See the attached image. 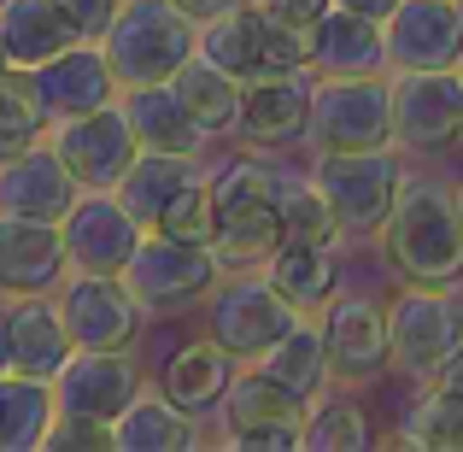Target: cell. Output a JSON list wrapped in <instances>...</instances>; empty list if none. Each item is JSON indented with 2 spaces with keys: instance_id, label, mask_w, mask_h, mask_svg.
<instances>
[{
  "instance_id": "obj_1",
  "label": "cell",
  "mask_w": 463,
  "mask_h": 452,
  "mask_svg": "<svg viewBox=\"0 0 463 452\" xmlns=\"http://www.w3.org/2000/svg\"><path fill=\"white\" fill-rule=\"evenodd\" d=\"M382 253L417 288H463V194L440 177H405L382 224Z\"/></svg>"
},
{
  "instance_id": "obj_2",
  "label": "cell",
  "mask_w": 463,
  "mask_h": 452,
  "mask_svg": "<svg viewBox=\"0 0 463 452\" xmlns=\"http://www.w3.org/2000/svg\"><path fill=\"white\" fill-rule=\"evenodd\" d=\"M100 47L118 71V89H147V82H170L200 53V24L176 0H124Z\"/></svg>"
},
{
  "instance_id": "obj_3",
  "label": "cell",
  "mask_w": 463,
  "mask_h": 452,
  "mask_svg": "<svg viewBox=\"0 0 463 452\" xmlns=\"http://www.w3.org/2000/svg\"><path fill=\"white\" fill-rule=\"evenodd\" d=\"M212 206H217V253L229 271L264 264V253L282 241V170L264 159H229L212 170Z\"/></svg>"
},
{
  "instance_id": "obj_4",
  "label": "cell",
  "mask_w": 463,
  "mask_h": 452,
  "mask_svg": "<svg viewBox=\"0 0 463 452\" xmlns=\"http://www.w3.org/2000/svg\"><path fill=\"white\" fill-rule=\"evenodd\" d=\"M306 141H311V153L393 148V77H387V71L317 77Z\"/></svg>"
},
{
  "instance_id": "obj_5",
  "label": "cell",
  "mask_w": 463,
  "mask_h": 452,
  "mask_svg": "<svg viewBox=\"0 0 463 452\" xmlns=\"http://www.w3.org/2000/svg\"><path fill=\"white\" fill-rule=\"evenodd\" d=\"M200 59L223 65L229 77H241V82H252V77H282V71H311L306 30L282 24L276 12H264L259 0L205 18L200 24Z\"/></svg>"
},
{
  "instance_id": "obj_6",
  "label": "cell",
  "mask_w": 463,
  "mask_h": 452,
  "mask_svg": "<svg viewBox=\"0 0 463 452\" xmlns=\"http://www.w3.org/2000/svg\"><path fill=\"white\" fill-rule=\"evenodd\" d=\"M299 305L288 294H276L264 271H223V283L205 294V335L229 352L235 364H259L288 329L299 323Z\"/></svg>"
},
{
  "instance_id": "obj_7",
  "label": "cell",
  "mask_w": 463,
  "mask_h": 452,
  "mask_svg": "<svg viewBox=\"0 0 463 452\" xmlns=\"http://www.w3.org/2000/svg\"><path fill=\"white\" fill-rule=\"evenodd\" d=\"M223 253L217 247H200V241H176L165 229H147L136 247V259L124 264V283L129 294L141 300L147 317H176L188 305H205L217 283H223Z\"/></svg>"
},
{
  "instance_id": "obj_8",
  "label": "cell",
  "mask_w": 463,
  "mask_h": 452,
  "mask_svg": "<svg viewBox=\"0 0 463 452\" xmlns=\"http://www.w3.org/2000/svg\"><path fill=\"white\" fill-rule=\"evenodd\" d=\"M405 159L399 148H358V153H317L311 182L328 194L346 236H382L399 188H405Z\"/></svg>"
},
{
  "instance_id": "obj_9",
  "label": "cell",
  "mask_w": 463,
  "mask_h": 452,
  "mask_svg": "<svg viewBox=\"0 0 463 452\" xmlns=\"http://www.w3.org/2000/svg\"><path fill=\"white\" fill-rule=\"evenodd\" d=\"M306 418L311 399L288 394L276 376H264L259 364H241L229 394L217 399V423H223L229 447H252V452H294L306 447Z\"/></svg>"
},
{
  "instance_id": "obj_10",
  "label": "cell",
  "mask_w": 463,
  "mask_h": 452,
  "mask_svg": "<svg viewBox=\"0 0 463 452\" xmlns=\"http://www.w3.org/2000/svg\"><path fill=\"white\" fill-rule=\"evenodd\" d=\"M387 341H393V370L429 382L434 364L463 341V300L458 288H417L405 283L387 300Z\"/></svg>"
},
{
  "instance_id": "obj_11",
  "label": "cell",
  "mask_w": 463,
  "mask_h": 452,
  "mask_svg": "<svg viewBox=\"0 0 463 452\" xmlns=\"http://www.w3.org/2000/svg\"><path fill=\"white\" fill-rule=\"evenodd\" d=\"M393 77V148L440 153L463 141V71H387Z\"/></svg>"
},
{
  "instance_id": "obj_12",
  "label": "cell",
  "mask_w": 463,
  "mask_h": 452,
  "mask_svg": "<svg viewBox=\"0 0 463 452\" xmlns=\"http://www.w3.org/2000/svg\"><path fill=\"white\" fill-rule=\"evenodd\" d=\"M328 335V376L340 388L382 382L393 370V341H387V305L370 294H335L323 305Z\"/></svg>"
},
{
  "instance_id": "obj_13",
  "label": "cell",
  "mask_w": 463,
  "mask_h": 452,
  "mask_svg": "<svg viewBox=\"0 0 463 452\" xmlns=\"http://www.w3.org/2000/svg\"><path fill=\"white\" fill-rule=\"evenodd\" d=\"M59 229H65L71 271H100V276H124V264L136 259L141 236H147L136 212L118 200V188H82Z\"/></svg>"
},
{
  "instance_id": "obj_14",
  "label": "cell",
  "mask_w": 463,
  "mask_h": 452,
  "mask_svg": "<svg viewBox=\"0 0 463 452\" xmlns=\"http://www.w3.org/2000/svg\"><path fill=\"white\" fill-rule=\"evenodd\" d=\"M53 153L71 165V177L82 182V188H118L124 182V170L136 165L141 141L136 130H129L124 106H94V112L82 118H65V124H53Z\"/></svg>"
},
{
  "instance_id": "obj_15",
  "label": "cell",
  "mask_w": 463,
  "mask_h": 452,
  "mask_svg": "<svg viewBox=\"0 0 463 452\" xmlns=\"http://www.w3.org/2000/svg\"><path fill=\"white\" fill-rule=\"evenodd\" d=\"M311 89L317 71H282V77H252L241 82V118L235 136L259 153H282L299 148L311 130Z\"/></svg>"
},
{
  "instance_id": "obj_16",
  "label": "cell",
  "mask_w": 463,
  "mask_h": 452,
  "mask_svg": "<svg viewBox=\"0 0 463 452\" xmlns=\"http://www.w3.org/2000/svg\"><path fill=\"white\" fill-rule=\"evenodd\" d=\"M59 312L77 347H129L147 323L141 300L129 294L124 276H100V271H71L59 288Z\"/></svg>"
},
{
  "instance_id": "obj_17",
  "label": "cell",
  "mask_w": 463,
  "mask_h": 452,
  "mask_svg": "<svg viewBox=\"0 0 463 452\" xmlns=\"http://www.w3.org/2000/svg\"><path fill=\"white\" fill-rule=\"evenodd\" d=\"M387 71H452L463 65L458 0H399L382 24Z\"/></svg>"
},
{
  "instance_id": "obj_18",
  "label": "cell",
  "mask_w": 463,
  "mask_h": 452,
  "mask_svg": "<svg viewBox=\"0 0 463 452\" xmlns=\"http://www.w3.org/2000/svg\"><path fill=\"white\" fill-rule=\"evenodd\" d=\"M71 276V253H65V229L42 224V217H12L0 212V294L24 300V294H59Z\"/></svg>"
},
{
  "instance_id": "obj_19",
  "label": "cell",
  "mask_w": 463,
  "mask_h": 452,
  "mask_svg": "<svg viewBox=\"0 0 463 452\" xmlns=\"http://www.w3.org/2000/svg\"><path fill=\"white\" fill-rule=\"evenodd\" d=\"M30 82H35V94H42V106H47L53 124L82 118V112H94V106H112L118 94H124V89H118L112 59H106V47L89 42V35L71 42L65 53H53L47 65H35Z\"/></svg>"
},
{
  "instance_id": "obj_20",
  "label": "cell",
  "mask_w": 463,
  "mask_h": 452,
  "mask_svg": "<svg viewBox=\"0 0 463 452\" xmlns=\"http://www.w3.org/2000/svg\"><path fill=\"white\" fill-rule=\"evenodd\" d=\"M141 382L147 376L129 359V347H77L65 359V370L53 376V399H59V411H89V418L112 423L136 399Z\"/></svg>"
},
{
  "instance_id": "obj_21",
  "label": "cell",
  "mask_w": 463,
  "mask_h": 452,
  "mask_svg": "<svg viewBox=\"0 0 463 452\" xmlns=\"http://www.w3.org/2000/svg\"><path fill=\"white\" fill-rule=\"evenodd\" d=\"M77 194H82V182L71 177V165L53 153V141H35V148L0 159V212H12V217L65 224Z\"/></svg>"
},
{
  "instance_id": "obj_22",
  "label": "cell",
  "mask_w": 463,
  "mask_h": 452,
  "mask_svg": "<svg viewBox=\"0 0 463 452\" xmlns=\"http://www.w3.org/2000/svg\"><path fill=\"white\" fill-rule=\"evenodd\" d=\"M311 71L317 77H352V71H387V42L382 18H364L352 6H328L306 30Z\"/></svg>"
},
{
  "instance_id": "obj_23",
  "label": "cell",
  "mask_w": 463,
  "mask_h": 452,
  "mask_svg": "<svg viewBox=\"0 0 463 452\" xmlns=\"http://www.w3.org/2000/svg\"><path fill=\"white\" fill-rule=\"evenodd\" d=\"M71 352H77V341H71V329H65L59 294L12 300V370L35 376V382H53Z\"/></svg>"
},
{
  "instance_id": "obj_24",
  "label": "cell",
  "mask_w": 463,
  "mask_h": 452,
  "mask_svg": "<svg viewBox=\"0 0 463 452\" xmlns=\"http://www.w3.org/2000/svg\"><path fill=\"white\" fill-rule=\"evenodd\" d=\"M276 294H288L299 312H323L340 294V241H276L259 264Z\"/></svg>"
},
{
  "instance_id": "obj_25",
  "label": "cell",
  "mask_w": 463,
  "mask_h": 452,
  "mask_svg": "<svg viewBox=\"0 0 463 452\" xmlns=\"http://www.w3.org/2000/svg\"><path fill=\"white\" fill-rule=\"evenodd\" d=\"M112 441L118 452H188L200 441V418L182 411L158 382H141L136 399L112 418Z\"/></svg>"
},
{
  "instance_id": "obj_26",
  "label": "cell",
  "mask_w": 463,
  "mask_h": 452,
  "mask_svg": "<svg viewBox=\"0 0 463 452\" xmlns=\"http://www.w3.org/2000/svg\"><path fill=\"white\" fill-rule=\"evenodd\" d=\"M118 106H124L129 130H136V141L147 153H188V159H200L205 141H212L200 124H194V112L182 106V94L170 89V82L124 89V94H118Z\"/></svg>"
},
{
  "instance_id": "obj_27",
  "label": "cell",
  "mask_w": 463,
  "mask_h": 452,
  "mask_svg": "<svg viewBox=\"0 0 463 452\" xmlns=\"http://www.w3.org/2000/svg\"><path fill=\"white\" fill-rule=\"evenodd\" d=\"M0 42L18 71L47 65L53 53H65L71 42H82V30L71 24V12L59 0H6L0 6Z\"/></svg>"
},
{
  "instance_id": "obj_28",
  "label": "cell",
  "mask_w": 463,
  "mask_h": 452,
  "mask_svg": "<svg viewBox=\"0 0 463 452\" xmlns=\"http://www.w3.org/2000/svg\"><path fill=\"white\" fill-rule=\"evenodd\" d=\"M235 370H241V364L229 359L212 335H205V341H188V347L170 352L165 370H158V388H165L182 411H194V418H200V411H217V399L229 394Z\"/></svg>"
},
{
  "instance_id": "obj_29",
  "label": "cell",
  "mask_w": 463,
  "mask_h": 452,
  "mask_svg": "<svg viewBox=\"0 0 463 452\" xmlns=\"http://www.w3.org/2000/svg\"><path fill=\"white\" fill-rule=\"evenodd\" d=\"M264 376H276V382L288 388V394L299 399H317L335 376H328V335H323V312H306L294 329H288L282 341H276L270 352L259 359Z\"/></svg>"
},
{
  "instance_id": "obj_30",
  "label": "cell",
  "mask_w": 463,
  "mask_h": 452,
  "mask_svg": "<svg viewBox=\"0 0 463 452\" xmlns=\"http://www.w3.org/2000/svg\"><path fill=\"white\" fill-rule=\"evenodd\" d=\"M194 177H200V159H188V153H147L141 148L136 165L124 170V182H118V200L136 212L141 229H153L158 217H165V206L176 200Z\"/></svg>"
},
{
  "instance_id": "obj_31",
  "label": "cell",
  "mask_w": 463,
  "mask_h": 452,
  "mask_svg": "<svg viewBox=\"0 0 463 452\" xmlns=\"http://www.w3.org/2000/svg\"><path fill=\"white\" fill-rule=\"evenodd\" d=\"M170 89L182 94V106L194 112V124L205 136H235V118H241V77H229L223 65L194 53L188 65L170 77Z\"/></svg>"
},
{
  "instance_id": "obj_32",
  "label": "cell",
  "mask_w": 463,
  "mask_h": 452,
  "mask_svg": "<svg viewBox=\"0 0 463 452\" xmlns=\"http://www.w3.org/2000/svg\"><path fill=\"white\" fill-rule=\"evenodd\" d=\"M53 411H59L53 382H35V376L6 370L0 376V452H35L47 441Z\"/></svg>"
},
{
  "instance_id": "obj_33",
  "label": "cell",
  "mask_w": 463,
  "mask_h": 452,
  "mask_svg": "<svg viewBox=\"0 0 463 452\" xmlns=\"http://www.w3.org/2000/svg\"><path fill=\"white\" fill-rule=\"evenodd\" d=\"M47 130H53V118H47L42 94H35L30 71H0V159L35 148V141H47Z\"/></svg>"
},
{
  "instance_id": "obj_34",
  "label": "cell",
  "mask_w": 463,
  "mask_h": 452,
  "mask_svg": "<svg viewBox=\"0 0 463 452\" xmlns=\"http://www.w3.org/2000/svg\"><path fill=\"white\" fill-rule=\"evenodd\" d=\"M370 441H375V429H370L358 399L328 394V388L311 399V418H306V447L311 452H364Z\"/></svg>"
},
{
  "instance_id": "obj_35",
  "label": "cell",
  "mask_w": 463,
  "mask_h": 452,
  "mask_svg": "<svg viewBox=\"0 0 463 452\" xmlns=\"http://www.w3.org/2000/svg\"><path fill=\"white\" fill-rule=\"evenodd\" d=\"M282 241H340L346 229H340V217H335V206H328V194L311 182V170L306 177H288L282 170Z\"/></svg>"
},
{
  "instance_id": "obj_36",
  "label": "cell",
  "mask_w": 463,
  "mask_h": 452,
  "mask_svg": "<svg viewBox=\"0 0 463 452\" xmlns=\"http://www.w3.org/2000/svg\"><path fill=\"white\" fill-rule=\"evenodd\" d=\"M399 441L417 452H463V399L422 388V399L399 423Z\"/></svg>"
},
{
  "instance_id": "obj_37",
  "label": "cell",
  "mask_w": 463,
  "mask_h": 452,
  "mask_svg": "<svg viewBox=\"0 0 463 452\" xmlns=\"http://www.w3.org/2000/svg\"><path fill=\"white\" fill-rule=\"evenodd\" d=\"M153 229H165V236H176V241H200V247H217V206H212V170H200V177H194L188 188H182L176 200L165 206V217H158Z\"/></svg>"
},
{
  "instance_id": "obj_38",
  "label": "cell",
  "mask_w": 463,
  "mask_h": 452,
  "mask_svg": "<svg viewBox=\"0 0 463 452\" xmlns=\"http://www.w3.org/2000/svg\"><path fill=\"white\" fill-rule=\"evenodd\" d=\"M42 447L47 452H118L112 423H106V418H89V411H53Z\"/></svg>"
},
{
  "instance_id": "obj_39",
  "label": "cell",
  "mask_w": 463,
  "mask_h": 452,
  "mask_svg": "<svg viewBox=\"0 0 463 452\" xmlns=\"http://www.w3.org/2000/svg\"><path fill=\"white\" fill-rule=\"evenodd\" d=\"M59 6L71 12V24H77V30L89 35V42H100L106 24L118 18V6H124V0H59Z\"/></svg>"
},
{
  "instance_id": "obj_40",
  "label": "cell",
  "mask_w": 463,
  "mask_h": 452,
  "mask_svg": "<svg viewBox=\"0 0 463 452\" xmlns=\"http://www.w3.org/2000/svg\"><path fill=\"white\" fill-rule=\"evenodd\" d=\"M259 6H264V12H276L282 24H294V30H311V24L323 18L335 0H259Z\"/></svg>"
},
{
  "instance_id": "obj_41",
  "label": "cell",
  "mask_w": 463,
  "mask_h": 452,
  "mask_svg": "<svg viewBox=\"0 0 463 452\" xmlns=\"http://www.w3.org/2000/svg\"><path fill=\"white\" fill-rule=\"evenodd\" d=\"M422 388H434V394H452V399H463V341H458L452 352H446L440 364H434V376H429Z\"/></svg>"
},
{
  "instance_id": "obj_42",
  "label": "cell",
  "mask_w": 463,
  "mask_h": 452,
  "mask_svg": "<svg viewBox=\"0 0 463 452\" xmlns=\"http://www.w3.org/2000/svg\"><path fill=\"white\" fill-rule=\"evenodd\" d=\"M182 12H188L194 24H205V18H217V12H235V6H247V0H176Z\"/></svg>"
},
{
  "instance_id": "obj_43",
  "label": "cell",
  "mask_w": 463,
  "mask_h": 452,
  "mask_svg": "<svg viewBox=\"0 0 463 452\" xmlns=\"http://www.w3.org/2000/svg\"><path fill=\"white\" fill-rule=\"evenodd\" d=\"M12 370V300L0 294V376Z\"/></svg>"
},
{
  "instance_id": "obj_44",
  "label": "cell",
  "mask_w": 463,
  "mask_h": 452,
  "mask_svg": "<svg viewBox=\"0 0 463 452\" xmlns=\"http://www.w3.org/2000/svg\"><path fill=\"white\" fill-rule=\"evenodd\" d=\"M335 6H352V12H364V18H382L387 24V12H393L399 0H335Z\"/></svg>"
},
{
  "instance_id": "obj_45",
  "label": "cell",
  "mask_w": 463,
  "mask_h": 452,
  "mask_svg": "<svg viewBox=\"0 0 463 452\" xmlns=\"http://www.w3.org/2000/svg\"><path fill=\"white\" fill-rule=\"evenodd\" d=\"M0 71H12V59H6V42H0Z\"/></svg>"
},
{
  "instance_id": "obj_46",
  "label": "cell",
  "mask_w": 463,
  "mask_h": 452,
  "mask_svg": "<svg viewBox=\"0 0 463 452\" xmlns=\"http://www.w3.org/2000/svg\"><path fill=\"white\" fill-rule=\"evenodd\" d=\"M458 18H463V0H458Z\"/></svg>"
},
{
  "instance_id": "obj_47",
  "label": "cell",
  "mask_w": 463,
  "mask_h": 452,
  "mask_svg": "<svg viewBox=\"0 0 463 452\" xmlns=\"http://www.w3.org/2000/svg\"><path fill=\"white\" fill-rule=\"evenodd\" d=\"M0 6H6V0H0Z\"/></svg>"
},
{
  "instance_id": "obj_48",
  "label": "cell",
  "mask_w": 463,
  "mask_h": 452,
  "mask_svg": "<svg viewBox=\"0 0 463 452\" xmlns=\"http://www.w3.org/2000/svg\"><path fill=\"white\" fill-rule=\"evenodd\" d=\"M458 71H463V65H458Z\"/></svg>"
}]
</instances>
